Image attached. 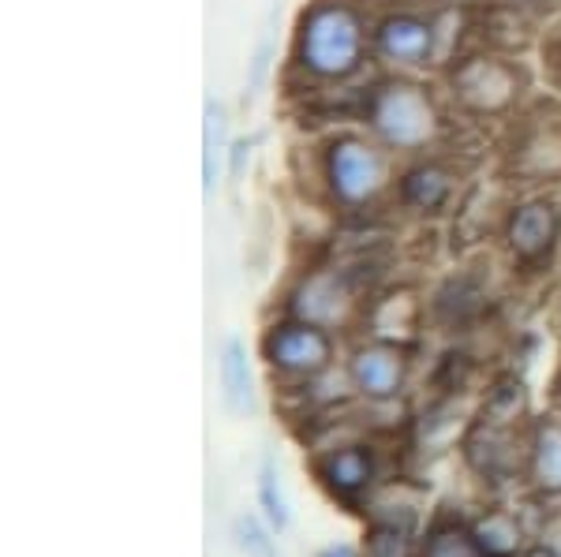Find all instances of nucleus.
I'll list each match as a JSON object with an SVG mask.
<instances>
[{
  "mask_svg": "<svg viewBox=\"0 0 561 557\" xmlns=\"http://www.w3.org/2000/svg\"><path fill=\"white\" fill-rule=\"evenodd\" d=\"M248 161H251V142H248V139L232 142V179H240V176H243Z\"/></svg>",
  "mask_w": 561,
  "mask_h": 557,
  "instance_id": "412c9836",
  "label": "nucleus"
},
{
  "mask_svg": "<svg viewBox=\"0 0 561 557\" xmlns=\"http://www.w3.org/2000/svg\"><path fill=\"white\" fill-rule=\"evenodd\" d=\"M314 557H359V554H356V546H348V543H333V546H325V550H319Z\"/></svg>",
  "mask_w": 561,
  "mask_h": 557,
  "instance_id": "4be33fe9",
  "label": "nucleus"
},
{
  "mask_svg": "<svg viewBox=\"0 0 561 557\" xmlns=\"http://www.w3.org/2000/svg\"><path fill=\"white\" fill-rule=\"evenodd\" d=\"M259 509L266 513L270 527H277V532H285V527L293 524V513H288L285 490H280V483H277L274 461H262V468H259Z\"/></svg>",
  "mask_w": 561,
  "mask_h": 557,
  "instance_id": "f3484780",
  "label": "nucleus"
},
{
  "mask_svg": "<svg viewBox=\"0 0 561 557\" xmlns=\"http://www.w3.org/2000/svg\"><path fill=\"white\" fill-rule=\"evenodd\" d=\"M217 374H221V393H225L229 411H237V416H251V411H255V374H251L248 348H243L240 337L225 340Z\"/></svg>",
  "mask_w": 561,
  "mask_h": 557,
  "instance_id": "9d476101",
  "label": "nucleus"
},
{
  "mask_svg": "<svg viewBox=\"0 0 561 557\" xmlns=\"http://www.w3.org/2000/svg\"><path fill=\"white\" fill-rule=\"evenodd\" d=\"M476 543L486 557H513L520 550V527L510 513H491L472 527Z\"/></svg>",
  "mask_w": 561,
  "mask_h": 557,
  "instance_id": "2eb2a0df",
  "label": "nucleus"
},
{
  "mask_svg": "<svg viewBox=\"0 0 561 557\" xmlns=\"http://www.w3.org/2000/svg\"><path fill=\"white\" fill-rule=\"evenodd\" d=\"M454 86H457L460 102L486 113V109H502V105L513 102V94H517V76H513V68L502 65V60L479 57V60H468V65L457 71Z\"/></svg>",
  "mask_w": 561,
  "mask_h": 557,
  "instance_id": "39448f33",
  "label": "nucleus"
},
{
  "mask_svg": "<svg viewBox=\"0 0 561 557\" xmlns=\"http://www.w3.org/2000/svg\"><path fill=\"white\" fill-rule=\"evenodd\" d=\"M370 124L389 147L415 150L434 135V105L420 86L393 83L378 90L370 102Z\"/></svg>",
  "mask_w": 561,
  "mask_h": 557,
  "instance_id": "f03ea898",
  "label": "nucleus"
},
{
  "mask_svg": "<svg viewBox=\"0 0 561 557\" xmlns=\"http://www.w3.org/2000/svg\"><path fill=\"white\" fill-rule=\"evenodd\" d=\"M468 461L476 464L483 475H505L513 468V453H510V434H505L502 427L494 423H483L476 430V438L468 442Z\"/></svg>",
  "mask_w": 561,
  "mask_h": 557,
  "instance_id": "ddd939ff",
  "label": "nucleus"
},
{
  "mask_svg": "<svg viewBox=\"0 0 561 557\" xmlns=\"http://www.w3.org/2000/svg\"><path fill=\"white\" fill-rule=\"evenodd\" d=\"M203 192L210 195L217 184V169H221L225 154V113L221 105L206 102V124H203Z\"/></svg>",
  "mask_w": 561,
  "mask_h": 557,
  "instance_id": "dca6fc26",
  "label": "nucleus"
},
{
  "mask_svg": "<svg viewBox=\"0 0 561 557\" xmlns=\"http://www.w3.org/2000/svg\"><path fill=\"white\" fill-rule=\"evenodd\" d=\"M262 348H266V359L274 367L288 374H307V379L322 374L333 356L330 334L322 326H314V322H285V326H274Z\"/></svg>",
  "mask_w": 561,
  "mask_h": 557,
  "instance_id": "7ed1b4c3",
  "label": "nucleus"
},
{
  "mask_svg": "<svg viewBox=\"0 0 561 557\" xmlns=\"http://www.w3.org/2000/svg\"><path fill=\"white\" fill-rule=\"evenodd\" d=\"M367 557H409V535L397 524H375L367 532Z\"/></svg>",
  "mask_w": 561,
  "mask_h": 557,
  "instance_id": "aec40b11",
  "label": "nucleus"
},
{
  "mask_svg": "<svg viewBox=\"0 0 561 557\" xmlns=\"http://www.w3.org/2000/svg\"><path fill=\"white\" fill-rule=\"evenodd\" d=\"M401 195H404V202L415 206V210H438L449 195V176L434 165H420L404 176Z\"/></svg>",
  "mask_w": 561,
  "mask_h": 557,
  "instance_id": "4468645a",
  "label": "nucleus"
},
{
  "mask_svg": "<svg viewBox=\"0 0 561 557\" xmlns=\"http://www.w3.org/2000/svg\"><path fill=\"white\" fill-rule=\"evenodd\" d=\"M434 45V31L431 23L412 20V15H393L378 26V49L386 53L389 60H401V65H420L427 60Z\"/></svg>",
  "mask_w": 561,
  "mask_h": 557,
  "instance_id": "9b49d317",
  "label": "nucleus"
},
{
  "mask_svg": "<svg viewBox=\"0 0 561 557\" xmlns=\"http://www.w3.org/2000/svg\"><path fill=\"white\" fill-rule=\"evenodd\" d=\"M531 479L542 494H561V423L542 419L531 438Z\"/></svg>",
  "mask_w": 561,
  "mask_h": 557,
  "instance_id": "f8f14e48",
  "label": "nucleus"
},
{
  "mask_svg": "<svg viewBox=\"0 0 561 557\" xmlns=\"http://www.w3.org/2000/svg\"><path fill=\"white\" fill-rule=\"evenodd\" d=\"M558 390H561V382H558Z\"/></svg>",
  "mask_w": 561,
  "mask_h": 557,
  "instance_id": "b1692460",
  "label": "nucleus"
},
{
  "mask_svg": "<svg viewBox=\"0 0 561 557\" xmlns=\"http://www.w3.org/2000/svg\"><path fill=\"white\" fill-rule=\"evenodd\" d=\"M364 60V26L345 4H319L304 15L300 65L322 79H345Z\"/></svg>",
  "mask_w": 561,
  "mask_h": 557,
  "instance_id": "f257e3e1",
  "label": "nucleus"
},
{
  "mask_svg": "<svg viewBox=\"0 0 561 557\" xmlns=\"http://www.w3.org/2000/svg\"><path fill=\"white\" fill-rule=\"evenodd\" d=\"M348 285L341 274H314L296 289L293 314L300 322H314V326H333L345 318L348 311Z\"/></svg>",
  "mask_w": 561,
  "mask_h": 557,
  "instance_id": "423d86ee",
  "label": "nucleus"
},
{
  "mask_svg": "<svg viewBox=\"0 0 561 557\" xmlns=\"http://www.w3.org/2000/svg\"><path fill=\"white\" fill-rule=\"evenodd\" d=\"M319 479L330 487L337 498H359L370 479H375V461L364 445H345V449H333L319 461Z\"/></svg>",
  "mask_w": 561,
  "mask_h": 557,
  "instance_id": "6e6552de",
  "label": "nucleus"
},
{
  "mask_svg": "<svg viewBox=\"0 0 561 557\" xmlns=\"http://www.w3.org/2000/svg\"><path fill=\"white\" fill-rule=\"evenodd\" d=\"M330 184L341 202L359 206L382 192L386 161L378 150H370L367 142L341 139L337 147L330 150Z\"/></svg>",
  "mask_w": 561,
  "mask_h": 557,
  "instance_id": "20e7f679",
  "label": "nucleus"
},
{
  "mask_svg": "<svg viewBox=\"0 0 561 557\" xmlns=\"http://www.w3.org/2000/svg\"><path fill=\"white\" fill-rule=\"evenodd\" d=\"M524 557H558L554 550H550V546H531V550L528 554H524Z\"/></svg>",
  "mask_w": 561,
  "mask_h": 557,
  "instance_id": "5701e85b",
  "label": "nucleus"
},
{
  "mask_svg": "<svg viewBox=\"0 0 561 557\" xmlns=\"http://www.w3.org/2000/svg\"><path fill=\"white\" fill-rule=\"evenodd\" d=\"M232 535H237V546L248 557H277L274 538H270V532L262 527L259 517H251V513L237 517V524H232Z\"/></svg>",
  "mask_w": 561,
  "mask_h": 557,
  "instance_id": "6ab92c4d",
  "label": "nucleus"
},
{
  "mask_svg": "<svg viewBox=\"0 0 561 557\" xmlns=\"http://www.w3.org/2000/svg\"><path fill=\"white\" fill-rule=\"evenodd\" d=\"M554 236H558V213L550 202H528L513 213L510 247H513V255L524 258V263L547 255L550 244H554Z\"/></svg>",
  "mask_w": 561,
  "mask_h": 557,
  "instance_id": "1a4fd4ad",
  "label": "nucleus"
},
{
  "mask_svg": "<svg viewBox=\"0 0 561 557\" xmlns=\"http://www.w3.org/2000/svg\"><path fill=\"white\" fill-rule=\"evenodd\" d=\"M423 557H486L483 546L476 543L472 532L457 524H446V527H434L427 535V546H423Z\"/></svg>",
  "mask_w": 561,
  "mask_h": 557,
  "instance_id": "a211bd4d",
  "label": "nucleus"
},
{
  "mask_svg": "<svg viewBox=\"0 0 561 557\" xmlns=\"http://www.w3.org/2000/svg\"><path fill=\"white\" fill-rule=\"evenodd\" d=\"M352 382H356L359 393L367 397L382 401V397H393L404 382V359L397 348L389 345H370V348H359L352 356V367H348Z\"/></svg>",
  "mask_w": 561,
  "mask_h": 557,
  "instance_id": "0eeeda50",
  "label": "nucleus"
}]
</instances>
